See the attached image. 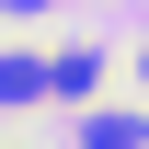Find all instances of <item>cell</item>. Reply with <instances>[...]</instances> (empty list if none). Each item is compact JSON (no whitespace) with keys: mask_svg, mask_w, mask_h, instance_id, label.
Returning <instances> with one entry per match:
<instances>
[{"mask_svg":"<svg viewBox=\"0 0 149 149\" xmlns=\"http://www.w3.org/2000/svg\"><path fill=\"white\" fill-rule=\"evenodd\" d=\"M80 149H149V126H138V115H92V126H80Z\"/></svg>","mask_w":149,"mask_h":149,"instance_id":"1","label":"cell"},{"mask_svg":"<svg viewBox=\"0 0 149 149\" xmlns=\"http://www.w3.org/2000/svg\"><path fill=\"white\" fill-rule=\"evenodd\" d=\"M23 92H46V69L35 57H0V103H23Z\"/></svg>","mask_w":149,"mask_h":149,"instance_id":"2","label":"cell"},{"mask_svg":"<svg viewBox=\"0 0 149 149\" xmlns=\"http://www.w3.org/2000/svg\"><path fill=\"white\" fill-rule=\"evenodd\" d=\"M0 12H12V23H35V12H46V0H0Z\"/></svg>","mask_w":149,"mask_h":149,"instance_id":"3","label":"cell"}]
</instances>
